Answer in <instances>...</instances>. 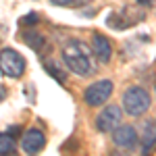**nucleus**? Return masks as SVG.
Masks as SVG:
<instances>
[{
    "label": "nucleus",
    "instance_id": "obj_1",
    "mask_svg": "<svg viewBox=\"0 0 156 156\" xmlns=\"http://www.w3.org/2000/svg\"><path fill=\"white\" fill-rule=\"evenodd\" d=\"M62 60L67 69L79 77H90L96 71V56L92 48L81 40H69L62 48Z\"/></svg>",
    "mask_w": 156,
    "mask_h": 156
},
{
    "label": "nucleus",
    "instance_id": "obj_2",
    "mask_svg": "<svg viewBox=\"0 0 156 156\" xmlns=\"http://www.w3.org/2000/svg\"><path fill=\"white\" fill-rule=\"evenodd\" d=\"M152 106V96L148 94V90L140 85H131L125 90L123 94V110L129 117H142L148 112V108Z\"/></svg>",
    "mask_w": 156,
    "mask_h": 156
},
{
    "label": "nucleus",
    "instance_id": "obj_3",
    "mask_svg": "<svg viewBox=\"0 0 156 156\" xmlns=\"http://www.w3.org/2000/svg\"><path fill=\"white\" fill-rule=\"evenodd\" d=\"M25 67H27V62H25L23 54H19L17 50H12V48L0 50V73L4 77L19 79L25 73Z\"/></svg>",
    "mask_w": 156,
    "mask_h": 156
},
{
    "label": "nucleus",
    "instance_id": "obj_4",
    "mask_svg": "<svg viewBox=\"0 0 156 156\" xmlns=\"http://www.w3.org/2000/svg\"><path fill=\"white\" fill-rule=\"evenodd\" d=\"M115 85L110 79H100V81H94L92 85H87V90L83 92V100L87 106H102L106 102L110 94H112Z\"/></svg>",
    "mask_w": 156,
    "mask_h": 156
},
{
    "label": "nucleus",
    "instance_id": "obj_5",
    "mask_svg": "<svg viewBox=\"0 0 156 156\" xmlns=\"http://www.w3.org/2000/svg\"><path fill=\"white\" fill-rule=\"evenodd\" d=\"M121 121H123V108L117 104H108L96 117V129L102 133H110Z\"/></svg>",
    "mask_w": 156,
    "mask_h": 156
},
{
    "label": "nucleus",
    "instance_id": "obj_6",
    "mask_svg": "<svg viewBox=\"0 0 156 156\" xmlns=\"http://www.w3.org/2000/svg\"><path fill=\"white\" fill-rule=\"evenodd\" d=\"M112 142L121 150H133L137 146V142H140V135H137L133 125H121L119 123L112 129Z\"/></svg>",
    "mask_w": 156,
    "mask_h": 156
},
{
    "label": "nucleus",
    "instance_id": "obj_7",
    "mask_svg": "<svg viewBox=\"0 0 156 156\" xmlns=\"http://www.w3.org/2000/svg\"><path fill=\"white\" fill-rule=\"evenodd\" d=\"M46 146V135L42 129L37 127H31V129H25L23 135H21V150L25 154H37L42 152Z\"/></svg>",
    "mask_w": 156,
    "mask_h": 156
},
{
    "label": "nucleus",
    "instance_id": "obj_8",
    "mask_svg": "<svg viewBox=\"0 0 156 156\" xmlns=\"http://www.w3.org/2000/svg\"><path fill=\"white\" fill-rule=\"evenodd\" d=\"M92 52H94L98 62H104V65L110 62V58H112V46H110L108 37L102 36V34H94L92 36Z\"/></svg>",
    "mask_w": 156,
    "mask_h": 156
},
{
    "label": "nucleus",
    "instance_id": "obj_9",
    "mask_svg": "<svg viewBox=\"0 0 156 156\" xmlns=\"http://www.w3.org/2000/svg\"><path fill=\"white\" fill-rule=\"evenodd\" d=\"M154 137H156L154 121H148L144 125V135H142V152H144V154H148V152L154 148Z\"/></svg>",
    "mask_w": 156,
    "mask_h": 156
},
{
    "label": "nucleus",
    "instance_id": "obj_10",
    "mask_svg": "<svg viewBox=\"0 0 156 156\" xmlns=\"http://www.w3.org/2000/svg\"><path fill=\"white\" fill-rule=\"evenodd\" d=\"M23 42L31 50H36V52H40L46 46V37L42 36V34H36V31H23Z\"/></svg>",
    "mask_w": 156,
    "mask_h": 156
},
{
    "label": "nucleus",
    "instance_id": "obj_11",
    "mask_svg": "<svg viewBox=\"0 0 156 156\" xmlns=\"http://www.w3.org/2000/svg\"><path fill=\"white\" fill-rule=\"evenodd\" d=\"M17 150V142L11 133L0 131V154H15Z\"/></svg>",
    "mask_w": 156,
    "mask_h": 156
},
{
    "label": "nucleus",
    "instance_id": "obj_12",
    "mask_svg": "<svg viewBox=\"0 0 156 156\" xmlns=\"http://www.w3.org/2000/svg\"><path fill=\"white\" fill-rule=\"evenodd\" d=\"M44 67H46V73H48V75H52V77H54L58 83H65V81H67V71H62V69H60L56 62L48 60Z\"/></svg>",
    "mask_w": 156,
    "mask_h": 156
},
{
    "label": "nucleus",
    "instance_id": "obj_13",
    "mask_svg": "<svg viewBox=\"0 0 156 156\" xmlns=\"http://www.w3.org/2000/svg\"><path fill=\"white\" fill-rule=\"evenodd\" d=\"M37 21H40L37 12H29V15H25L23 19H21V25H27V27L31 25V27H34V25H37Z\"/></svg>",
    "mask_w": 156,
    "mask_h": 156
},
{
    "label": "nucleus",
    "instance_id": "obj_14",
    "mask_svg": "<svg viewBox=\"0 0 156 156\" xmlns=\"http://www.w3.org/2000/svg\"><path fill=\"white\" fill-rule=\"evenodd\" d=\"M50 4H56V6H67V4H71V0H50Z\"/></svg>",
    "mask_w": 156,
    "mask_h": 156
},
{
    "label": "nucleus",
    "instance_id": "obj_15",
    "mask_svg": "<svg viewBox=\"0 0 156 156\" xmlns=\"http://www.w3.org/2000/svg\"><path fill=\"white\" fill-rule=\"evenodd\" d=\"M135 2H137L140 6H152V4H154V0H135Z\"/></svg>",
    "mask_w": 156,
    "mask_h": 156
},
{
    "label": "nucleus",
    "instance_id": "obj_16",
    "mask_svg": "<svg viewBox=\"0 0 156 156\" xmlns=\"http://www.w3.org/2000/svg\"><path fill=\"white\" fill-rule=\"evenodd\" d=\"M4 98H6V87H4V85L0 83V102H2Z\"/></svg>",
    "mask_w": 156,
    "mask_h": 156
},
{
    "label": "nucleus",
    "instance_id": "obj_17",
    "mask_svg": "<svg viewBox=\"0 0 156 156\" xmlns=\"http://www.w3.org/2000/svg\"><path fill=\"white\" fill-rule=\"evenodd\" d=\"M77 4H81V6H85V4H90V2H94V0H75Z\"/></svg>",
    "mask_w": 156,
    "mask_h": 156
}]
</instances>
